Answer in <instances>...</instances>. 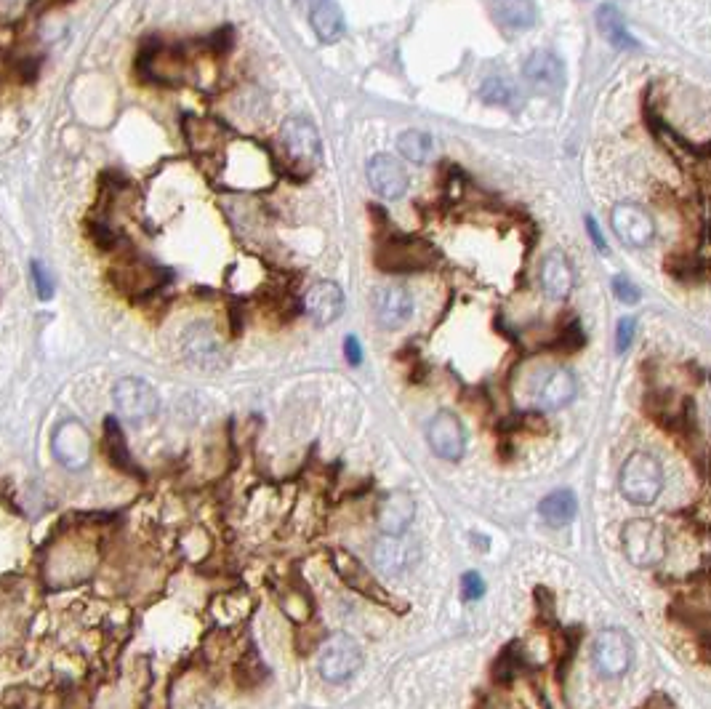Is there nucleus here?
<instances>
[{"instance_id": "nucleus-22", "label": "nucleus", "mask_w": 711, "mask_h": 709, "mask_svg": "<svg viewBox=\"0 0 711 709\" xmlns=\"http://www.w3.org/2000/svg\"><path fill=\"white\" fill-rule=\"evenodd\" d=\"M309 22H312V30H315V35L323 40V43L339 40L341 35H344V30H347L341 8L336 6V3H328V0L315 3V6L309 8Z\"/></svg>"}, {"instance_id": "nucleus-12", "label": "nucleus", "mask_w": 711, "mask_h": 709, "mask_svg": "<svg viewBox=\"0 0 711 709\" xmlns=\"http://www.w3.org/2000/svg\"><path fill=\"white\" fill-rule=\"evenodd\" d=\"M578 395V382L573 371L568 368H552L549 374L536 384L533 390V403L544 411H557V408H565L568 403H573Z\"/></svg>"}, {"instance_id": "nucleus-4", "label": "nucleus", "mask_w": 711, "mask_h": 709, "mask_svg": "<svg viewBox=\"0 0 711 709\" xmlns=\"http://www.w3.org/2000/svg\"><path fill=\"white\" fill-rule=\"evenodd\" d=\"M592 662L597 672L605 675V678H621L624 672H629L634 662L632 638L624 630H618V627L602 630L594 638Z\"/></svg>"}, {"instance_id": "nucleus-11", "label": "nucleus", "mask_w": 711, "mask_h": 709, "mask_svg": "<svg viewBox=\"0 0 711 709\" xmlns=\"http://www.w3.org/2000/svg\"><path fill=\"white\" fill-rule=\"evenodd\" d=\"M419 560V547L408 536H381L373 544V566L384 576H403Z\"/></svg>"}, {"instance_id": "nucleus-19", "label": "nucleus", "mask_w": 711, "mask_h": 709, "mask_svg": "<svg viewBox=\"0 0 711 709\" xmlns=\"http://www.w3.org/2000/svg\"><path fill=\"white\" fill-rule=\"evenodd\" d=\"M522 75L528 83L538 88H549V91H557V88L565 83V67H562V59L549 48H538L533 54L525 59V67H522Z\"/></svg>"}, {"instance_id": "nucleus-32", "label": "nucleus", "mask_w": 711, "mask_h": 709, "mask_svg": "<svg viewBox=\"0 0 711 709\" xmlns=\"http://www.w3.org/2000/svg\"><path fill=\"white\" fill-rule=\"evenodd\" d=\"M344 355H347V360L352 363V366H360V363H363V350H360V342H357L355 336H347V342H344Z\"/></svg>"}, {"instance_id": "nucleus-10", "label": "nucleus", "mask_w": 711, "mask_h": 709, "mask_svg": "<svg viewBox=\"0 0 711 709\" xmlns=\"http://www.w3.org/2000/svg\"><path fill=\"white\" fill-rule=\"evenodd\" d=\"M51 448H54L56 462L64 464L67 470H83L91 459V438H88L86 427L80 422H72V419L56 427Z\"/></svg>"}, {"instance_id": "nucleus-7", "label": "nucleus", "mask_w": 711, "mask_h": 709, "mask_svg": "<svg viewBox=\"0 0 711 709\" xmlns=\"http://www.w3.org/2000/svg\"><path fill=\"white\" fill-rule=\"evenodd\" d=\"M280 144H283L285 158L291 160L293 166L312 168L320 160L323 144H320V134L317 128L309 123L307 118H288L280 128Z\"/></svg>"}, {"instance_id": "nucleus-5", "label": "nucleus", "mask_w": 711, "mask_h": 709, "mask_svg": "<svg viewBox=\"0 0 711 709\" xmlns=\"http://www.w3.org/2000/svg\"><path fill=\"white\" fill-rule=\"evenodd\" d=\"M112 400L118 406V414L131 424H142L147 419L158 414V392L152 384H147L144 379H136V376H128V379H120L112 390Z\"/></svg>"}, {"instance_id": "nucleus-29", "label": "nucleus", "mask_w": 711, "mask_h": 709, "mask_svg": "<svg viewBox=\"0 0 711 709\" xmlns=\"http://www.w3.org/2000/svg\"><path fill=\"white\" fill-rule=\"evenodd\" d=\"M613 294H616L618 302L624 304H637L640 302V288L634 286L632 280L626 278V275H618L616 280H613Z\"/></svg>"}, {"instance_id": "nucleus-15", "label": "nucleus", "mask_w": 711, "mask_h": 709, "mask_svg": "<svg viewBox=\"0 0 711 709\" xmlns=\"http://www.w3.org/2000/svg\"><path fill=\"white\" fill-rule=\"evenodd\" d=\"M333 568L339 571L344 584L352 587L355 592H360V595H365V598L376 600V603H381V606H395V600L389 598L387 590H381L379 582L365 571V566L355 558V555H349V552L344 550L333 552Z\"/></svg>"}, {"instance_id": "nucleus-18", "label": "nucleus", "mask_w": 711, "mask_h": 709, "mask_svg": "<svg viewBox=\"0 0 711 709\" xmlns=\"http://www.w3.org/2000/svg\"><path fill=\"white\" fill-rule=\"evenodd\" d=\"M182 347L187 360L195 366L211 368L216 363H222V342L208 323H195V326L187 328Z\"/></svg>"}, {"instance_id": "nucleus-1", "label": "nucleus", "mask_w": 711, "mask_h": 709, "mask_svg": "<svg viewBox=\"0 0 711 709\" xmlns=\"http://www.w3.org/2000/svg\"><path fill=\"white\" fill-rule=\"evenodd\" d=\"M618 488H621L626 502L637 504V507H648L656 502L661 496V488H664V470H661L656 456L648 451H634L621 467Z\"/></svg>"}, {"instance_id": "nucleus-26", "label": "nucleus", "mask_w": 711, "mask_h": 709, "mask_svg": "<svg viewBox=\"0 0 711 709\" xmlns=\"http://www.w3.org/2000/svg\"><path fill=\"white\" fill-rule=\"evenodd\" d=\"M104 451L110 456V462L118 467L120 472H134L136 467L131 464V456H128L126 448V438H123V430L118 427L115 419H104Z\"/></svg>"}, {"instance_id": "nucleus-14", "label": "nucleus", "mask_w": 711, "mask_h": 709, "mask_svg": "<svg viewBox=\"0 0 711 709\" xmlns=\"http://www.w3.org/2000/svg\"><path fill=\"white\" fill-rule=\"evenodd\" d=\"M373 315L381 328H403L413 315V296L405 286H384L373 294Z\"/></svg>"}, {"instance_id": "nucleus-21", "label": "nucleus", "mask_w": 711, "mask_h": 709, "mask_svg": "<svg viewBox=\"0 0 711 709\" xmlns=\"http://www.w3.org/2000/svg\"><path fill=\"white\" fill-rule=\"evenodd\" d=\"M576 512H578V499L573 491H568V488L552 491V494L544 496L541 504H538V515H541V520H544L546 526L552 528H562L568 526V523H573Z\"/></svg>"}, {"instance_id": "nucleus-8", "label": "nucleus", "mask_w": 711, "mask_h": 709, "mask_svg": "<svg viewBox=\"0 0 711 709\" xmlns=\"http://www.w3.org/2000/svg\"><path fill=\"white\" fill-rule=\"evenodd\" d=\"M429 448L445 462H459L467 451V432L453 411H437L427 427Z\"/></svg>"}, {"instance_id": "nucleus-30", "label": "nucleus", "mask_w": 711, "mask_h": 709, "mask_svg": "<svg viewBox=\"0 0 711 709\" xmlns=\"http://www.w3.org/2000/svg\"><path fill=\"white\" fill-rule=\"evenodd\" d=\"M634 334H637V318H621L616 328V350L626 352L632 347Z\"/></svg>"}, {"instance_id": "nucleus-13", "label": "nucleus", "mask_w": 711, "mask_h": 709, "mask_svg": "<svg viewBox=\"0 0 711 709\" xmlns=\"http://www.w3.org/2000/svg\"><path fill=\"white\" fill-rule=\"evenodd\" d=\"M368 182H371L373 192L387 200H400L408 192V171L403 163L392 155H376L368 163Z\"/></svg>"}, {"instance_id": "nucleus-33", "label": "nucleus", "mask_w": 711, "mask_h": 709, "mask_svg": "<svg viewBox=\"0 0 711 709\" xmlns=\"http://www.w3.org/2000/svg\"><path fill=\"white\" fill-rule=\"evenodd\" d=\"M586 227H589V235H592V243H594V246L600 248L602 254H608V243L602 240L600 230H597V222H594L592 216H586Z\"/></svg>"}, {"instance_id": "nucleus-16", "label": "nucleus", "mask_w": 711, "mask_h": 709, "mask_svg": "<svg viewBox=\"0 0 711 709\" xmlns=\"http://www.w3.org/2000/svg\"><path fill=\"white\" fill-rule=\"evenodd\" d=\"M416 518V502L408 491H392L379 504V528L384 536H405Z\"/></svg>"}, {"instance_id": "nucleus-3", "label": "nucleus", "mask_w": 711, "mask_h": 709, "mask_svg": "<svg viewBox=\"0 0 711 709\" xmlns=\"http://www.w3.org/2000/svg\"><path fill=\"white\" fill-rule=\"evenodd\" d=\"M621 542H624L626 558L632 560L634 566L650 568L666 558V534L653 520H629L624 526V534H621Z\"/></svg>"}, {"instance_id": "nucleus-24", "label": "nucleus", "mask_w": 711, "mask_h": 709, "mask_svg": "<svg viewBox=\"0 0 711 709\" xmlns=\"http://www.w3.org/2000/svg\"><path fill=\"white\" fill-rule=\"evenodd\" d=\"M397 150L403 155L405 160L411 163H429L435 158V139L427 131H419V128H408L400 134L397 139Z\"/></svg>"}, {"instance_id": "nucleus-2", "label": "nucleus", "mask_w": 711, "mask_h": 709, "mask_svg": "<svg viewBox=\"0 0 711 709\" xmlns=\"http://www.w3.org/2000/svg\"><path fill=\"white\" fill-rule=\"evenodd\" d=\"M360 667H363V648L347 632L331 635L317 654L320 678L328 683H347L349 678H355Z\"/></svg>"}, {"instance_id": "nucleus-6", "label": "nucleus", "mask_w": 711, "mask_h": 709, "mask_svg": "<svg viewBox=\"0 0 711 709\" xmlns=\"http://www.w3.org/2000/svg\"><path fill=\"white\" fill-rule=\"evenodd\" d=\"M376 262H379L381 270L387 272L424 270L435 262V248L419 238H389L379 248Z\"/></svg>"}, {"instance_id": "nucleus-31", "label": "nucleus", "mask_w": 711, "mask_h": 709, "mask_svg": "<svg viewBox=\"0 0 711 709\" xmlns=\"http://www.w3.org/2000/svg\"><path fill=\"white\" fill-rule=\"evenodd\" d=\"M32 280H35V291L40 299H51L54 296V280L48 275V270L40 262H32Z\"/></svg>"}, {"instance_id": "nucleus-27", "label": "nucleus", "mask_w": 711, "mask_h": 709, "mask_svg": "<svg viewBox=\"0 0 711 709\" xmlns=\"http://www.w3.org/2000/svg\"><path fill=\"white\" fill-rule=\"evenodd\" d=\"M480 99L485 104H498V107H517L522 102L517 86L509 78H504V75L485 80L480 86Z\"/></svg>"}, {"instance_id": "nucleus-9", "label": "nucleus", "mask_w": 711, "mask_h": 709, "mask_svg": "<svg viewBox=\"0 0 711 709\" xmlns=\"http://www.w3.org/2000/svg\"><path fill=\"white\" fill-rule=\"evenodd\" d=\"M610 227L618 235L621 243L632 248H645L653 243L656 224L653 216L640 206V203H618L610 214Z\"/></svg>"}, {"instance_id": "nucleus-28", "label": "nucleus", "mask_w": 711, "mask_h": 709, "mask_svg": "<svg viewBox=\"0 0 711 709\" xmlns=\"http://www.w3.org/2000/svg\"><path fill=\"white\" fill-rule=\"evenodd\" d=\"M482 595H485V582H482V576L477 571H469V574L461 576V598L467 600V603H474Z\"/></svg>"}, {"instance_id": "nucleus-23", "label": "nucleus", "mask_w": 711, "mask_h": 709, "mask_svg": "<svg viewBox=\"0 0 711 709\" xmlns=\"http://www.w3.org/2000/svg\"><path fill=\"white\" fill-rule=\"evenodd\" d=\"M493 16L509 30H530L538 19V8L528 0H506L493 6Z\"/></svg>"}, {"instance_id": "nucleus-17", "label": "nucleus", "mask_w": 711, "mask_h": 709, "mask_svg": "<svg viewBox=\"0 0 711 709\" xmlns=\"http://www.w3.org/2000/svg\"><path fill=\"white\" fill-rule=\"evenodd\" d=\"M304 310L320 326H331L333 320H339L344 312V291L331 280L315 283L304 296Z\"/></svg>"}, {"instance_id": "nucleus-25", "label": "nucleus", "mask_w": 711, "mask_h": 709, "mask_svg": "<svg viewBox=\"0 0 711 709\" xmlns=\"http://www.w3.org/2000/svg\"><path fill=\"white\" fill-rule=\"evenodd\" d=\"M597 19H600V30L605 32V38L613 43L616 48H640V43L629 35L626 30V22L621 11L616 6H602L597 11Z\"/></svg>"}, {"instance_id": "nucleus-20", "label": "nucleus", "mask_w": 711, "mask_h": 709, "mask_svg": "<svg viewBox=\"0 0 711 709\" xmlns=\"http://www.w3.org/2000/svg\"><path fill=\"white\" fill-rule=\"evenodd\" d=\"M573 280H576V275H573L568 256L562 254V251H549L544 256V262H541V288H544V294L554 299V302L568 299V294L573 291Z\"/></svg>"}]
</instances>
